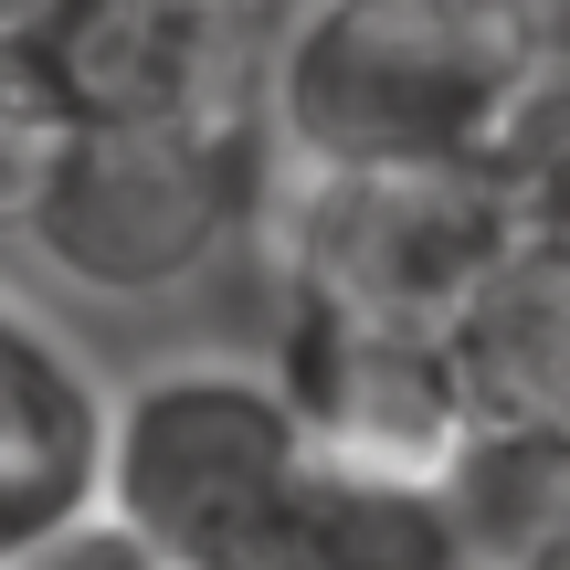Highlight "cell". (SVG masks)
I'll return each instance as SVG.
<instances>
[{
  "instance_id": "obj_1",
  "label": "cell",
  "mask_w": 570,
  "mask_h": 570,
  "mask_svg": "<svg viewBox=\"0 0 570 570\" xmlns=\"http://www.w3.org/2000/svg\"><path fill=\"white\" fill-rule=\"evenodd\" d=\"M529 0H296L265 53L285 169H487L539 85Z\"/></svg>"
},
{
  "instance_id": "obj_2",
  "label": "cell",
  "mask_w": 570,
  "mask_h": 570,
  "mask_svg": "<svg viewBox=\"0 0 570 570\" xmlns=\"http://www.w3.org/2000/svg\"><path fill=\"white\" fill-rule=\"evenodd\" d=\"M275 190H285V159L265 106L159 117V127H63L21 233L75 296L148 306L202 285L233 244H254Z\"/></svg>"
},
{
  "instance_id": "obj_3",
  "label": "cell",
  "mask_w": 570,
  "mask_h": 570,
  "mask_svg": "<svg viewBox=\"0 0 570 570\" xmlns=\"http://www.w3.org/2000/svg\"><path fill=\"white\" fill-rule=\"evenodd\" d=\"M306 487L317 444L265 360H169L106 391L96 508L169 570H254Z\"/></svg>"
},
{
  "instance_id": "obj_4",
  "label": "cell",
  "mask_w": 570,
  "mask_h": 570,
  "mask_svg": "<svg viewBox=\"0 0 570 570\" xmlns=\"http://www.w3.org/2000/svg\"><path fill=\"white\" fill-rule=\"evenodd\" d=\"M265 233L285 296L402 327H454V306L518 244L487 169H285Z\"/></svg>"
},
{
  "instance_id": "obj_5",
  "label": "cell",
  "mask_w": 570,
  "mask_h": 570,
  "mask_svg": "<svg viewBox=\"0 0 570 570\" xmlns=\"http://www.w3.org/2000/svg\"><path fill=\"white\" fill-rule=\"evenodd\" d=\"M265 0H63L32 63L63 127H159L265 106Z\"/></svg>"
},
{
  "instance_id": "obj_6",
  "label": "cell",
  "mask_w": 570,
  "mask_h": 570,
  "mask_svg": "<svg viewBox=\"0 0 570 570\" xmlns=\"http://www.w3.org/2000/svg\"><path fill=\"white\" fill-rule=\"evenodd\" d=\"M275 381L296 402L317 465L348 475H444L465 444V391H454V348L444 327H402V317H348V306H306L285 296L275 327Z\"/></svg>"
},
{
  "instance_id": "obj_7",
  "label": "cell",
  "mask_w": 570,
  "mask_h": 570,
  "mask_svg": "<svg viewBox=\"0 0 570 570\" xmlns=\"http://www.w3.org/2000/svg\"><path fill=\"white\" fill-rule=\"evenodd\" d=\"M96 465H106V381L21 285H0V570L96 508Z\"/></svg>"
},
{
  "instance_id": "obj_8",
  "label": "cell",
  "mask_w": 570,
  "mask_h": 570,
  "mask_svg": "<svg viewBox=\"0 0 570 570\" xmlns=\"http://www.w3.org/2000/svg\"><path fill=\"white\" fill-rule=\"evenodd\" d=\"M465 423L570 444V244H508L444 327Z\"/></svg>"
},
{
  "instance_id": "obj_9",
  "label": "cell",
  "mask_w": 570,
  "mask_h": 570,
  "mask_svg": "<svg viewBox=\"0 0 570 570\" xmlns=\"http://www.w3.org/2000/svg\"><path fill=\"white\" fill-rule=\"evenodd\" d=\"M254 570H487L454 539V508L423 475H348L317 465V487L296 497L285 539Z\"/></svg>"
},
{
  "instance_id": "obj_10",
  "label": "cell",
  "mask_w": 570,
  "mask_h": 570,
  "mask_svg": "<svg viewBox=\"0 0 570 570\" xmlns=\"http://www.w3.org/2000/svg\"><path fill=\"white\" fill-rule=\"evenodd\" d=\"M433 497L454 508V539L497 570V560H518V550H539V539L570 529V444L465 423V444H454V465L433 475Z\"/></svg>"
},
{
  "instance_id": "obj_11",
  "label": "cell",
  "mask_w": 570,
  "mask_h": 570,
  "mask_svg": "<svg viewBox=\"0 0 570 570\" xmlns=\"http://www.w3.org/2000/svg\"><path fill=\"white\" fill-rule=\"evenodd\" d=\"M487 180L508 202L518 244H570V63H539V85L487 148Z\"/></svg>"
},
{
  "instance_id": "obj_12",
  "label": "cell",
  "mask_w": 570,
  "mask_h": 570,
  "mask_svg": "<svg viewBox=\"0 0 570 570\" xmlns=\"http://www.w3.org/2000/svg\"><path fill=\"white\" fill-rule=\"evenodd\" d=\"M53 148H63V106H53V85H42V63L32 53H0V223L32 212Z\"/></svg>"
},
{
  "instance_id": "obj_13",
  "label": "cell",
  "mask_w": 570,
  "mask_h": 570,
  "mask_svg": "<svg viewBox=\"0 0 570 570\" xmlns=\"http://www.w3.org/2000/svg\"><path fill=\"white\" fill-rule=\"evenodd\" d=\"M11 570H169V560L148 550V539H127L106 508H85V518H63V529L42 539L32 560H11Z\"/></svg>"
},
{
  "instance_id": "obj_14",
  "label": "cell",
  "mask_w": 570,
  "mask_h": 570,
  "mask_svg": "<svg viewBox=\"0 0 570 570\" xmlns=\"http://www.w3.org/2000/svg\"><path fill=\"white\" fill-rule=\"evenodd\" d=\"M53 11H63V0H0V53H32Z\"/></svg>"
},
{
  "instance_id": "obj_15",
  "label": "cell",
  "mask_w": 570,
  "mask_h": 570,
  "mask_svg": "<svg viewBox=\"0 0 570 570\" xmlns=\"http://www.w3.org/2000/svg\"><path fill=\"white\" fill-rule=\"evenodd\" d=\"M539 11V42H550V63H570V0H529Z\"/></svg>"
},
{
  "instance_id": "obj_16",
  "label": "cell",
  "mask_w": 570,
  "mask_h": 570,
  "mask_svg": "<svg viewBox=\"0 0 570 570\" xmlns=\"http://www.w3.org/2000/svg\"><path fill=\"white\" fill-rule=\"evenodd\" d=\"M497 570H570V529L539 539V550H518V560H497Z\"/></svg>"
}]
</instances>
